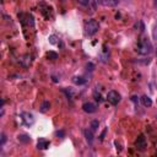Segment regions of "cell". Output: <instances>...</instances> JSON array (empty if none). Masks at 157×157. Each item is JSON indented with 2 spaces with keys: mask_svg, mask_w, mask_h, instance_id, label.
I'll use <instances>...</instances> for the list:
<instances>
[{
  "mask_svg": "<svg viewBox=\"0 0 157 157\" xmlns=\"http://www.w3.org/2000/svg\"><path fill=\"white\" fill-rule=\"evenodd\" d=\"M138 49H139V53H140V54H143V55H147V54L152 53L153 47H152L151 41L148 39V38H143V39L140 41V43H139Z\"/></svg>",
  "mask_w": 157,
  "mask_h": 157,
  "instance_id": "obj_1",
  "label": "cell"
},
{
  "mask_svg": "<svg viewBox=\"0 0 157 157\" xmlns=\"http://www.w3.org/2000/svg\"><path fill=\"white\" fill-rule=\"evenodd\" d=\"M98 28H100V25H98V22H97L96 20H90V21L86 22V26H85L86 34L93 36L97 31H98Z\"/></svg>",
  "mask_w": 157,
  "mask_h": 157,
  "instance_id": "obj_2",
  "label": "cell"
},
{
  "mask_svg": "<svg viewBox=\"0 0 157 157\" xmlns=\"http://www.w3.org/2000/svg\"><path fill=\"white\" fill-rule=\"evenodd\" d=\"M120 95H119L117 91H109L107 93V100L110 104H113V106H117V104L120 102Z\"/></svg>",
  "mask_w": 157,
  "mask_h": 157,
  "instance_id": "obj_3",
  "label": "cell"
},
{
  "mask_svg": "<svg viewBox=\"0 0 157 157\" xmlns=\"http://www.w3.org/2000/svg\"><path fill=\"white\" fill-rule=\"evenodd\" d=\"M135 146H136L138 150H140V151H144L145 148L147 147V141H146V139H145V136L143 135V134L138 136V139L135 141Z\"/></svg>",
  "mask_w": 157,
  "mask_h": 157,
  "instance_id": "obj_4",
  "label": "cell"
},
{
  "mask_svg": "<svg viewBox=\"0 0 157 157\" xmlns=\"http://www.w3.org/2000/svg\"><path fill=\"white\" fill-rule=\"evenodd\" d=\"M21 118H22V122H24V124L26 126H31L34 123L33 115L31 113H27V112H25V113H21Z\"/></svg>",
  "mask_w": 157,
  "mask_h": 157,
  "instance_id": "obj_5",
  "label": "cell"
},
{
  "mask_svg": "<svg viewBox=\"0 0 157 157\" xmlns=\"http://www.w3.org/2000/svg\"><path fill=\"white\" fill-rule=\"evenodd\" d=\"M82 109H84V112H86V113L91 114V113H95V112L97 110V106L91 102H86L82 104Z\"/></svg>",
  "mask_w": 157,
  "mask_h": 157,
  "instance_id": "obj_6",
  "label": "cell"
},
{
  "mask_svg": "<svg viewBox=\"0 0 157 157\" xmlns=\"http://www.w3.org/2000/svg\"><path fill=\"white\" fill-rule=\"evenodd\" d=\"M100 4L106 7H114L119 4V0H100Z\"/></svg>",
  "mask_w": 157,
  "mask_h": 157,
  "instance_id": "obj_7",
  "label": "cell"
},
{
  "mask_svg": "<svg viewBox=\"0 0 157 157\" xmlns=\"http://www.w3.org/2000/svg\"><path fill=\"white\" fill-rule=\"evenodd\" d=\"M84 134H85V138H86V141L90 144V145H92L93 144V130L92 129H86L85 131H84Z\"/></svg>",
  "mask_w": 157,
  "mask_h": 157,
  "instance_id": "obj_8",
  "label": "cell"
},
{
  "mask_svg": "<svg viewBox=\"0 0 157 157\" xmlns=\"http://www.w3.org/2000/svg\"><path fill=\"white\" fill-rule=\"evenodd\" d=\"M50 145V143L48 140L46 139H39L38 143H37V148H39V150H46V148H48Z\"/></svg>",
  "mask_w": 157,
  "mask_h": 157,
  "instance_id": "obj_9",
  "label": "cell"
},
{
  "mask_svg": "<svg viewBox=\"0 0 157 157\" xmlns=\"http://www.w3.org/2000/svg\"><path fill=\"white\" fill-rule=\"evenodd\" d=\"M101 60L103 63H107L109 60V50H107V47L106 46L103 47V50H102V53H101Z\"/></svg>",
  "mask_w": 157,
  "mask_h": 157,
  "instance_id": "obj_10",
  "label": "cell"
},
{
  "mask_svg": "<svg viewBox=\"0 0 157 157\" xmlns=\"http://www.w3.org/2000/svg\"><path fill=\"white\" fill-rule=\"evenodd\" d=\"M72 82L77 86H81V85H85L86 84V79L84 76H74L72 77Z\"/></svg>",
  "mask_w": 157,
  "mask_h": 157,
  "instance_id": "obj_11",
  "label": "cell"
},
{
  "mask_svg": "<svg viewBox=\"0 0 157 157\" xmlns=\"http://www.w3.org/2000/svg\"><path fill=\"white\" fill-rule=\"evenodd\" d=\"M141 102H143V104L145 107H151L152 106V100L148 96H146V95L141 97Z\"/></svg>",
  "mask_w": 157,
  "mask_h": 157,
  "instance_id": "obj_12",
  "label": "cell"
},
{
  "mask_svg": "<svg viewBox=\"0 0 157 157\" xmlns=\"http://www.w3.org/2000/svg\"><path fill=\"white\" fill-rule=\"evenodd\" d=\"M17 139H19L20 143H24V144H27V143L31 141V138H29L28 135H25V134H21V135H19Z\"/></svg>",
  "mask_w": 157,
  "mask_h": 157,
  "instance_id": "obj_13",
  "label": "cell"
},
{
  "mask_svg": "<svg viewBox=\"0 0 157 157\" xmlns=\"http://www.w3.org/2000/svg\"><path fill=\"white\" fill-rule=\"evenodd\" d=\"M49 107H50L49 101H44L42 103V106H41V112H42V113H46V112L49 109Z\"/></svg>",
  "mask_w": 157,
  "mask_h": 157,
  "instance_id": "obj_14",
  "label": "cell"
},
{
  "mask_svg": "<svg viewBox=\"0 0 157 157\" xmlns=\"http://www.w3.org/2000/svg\"><path fill=\"white\" fill-rule=\"evenodd\" d=\"M47 57L49 59H52V60H55V59H58V54L55 53V52H48L47 53Z\"/></svg>",
  "mask_w": 157,
  "mask_h": 157,
  "instance_id": "obj_15",
  "label": "cell"
},
{
  "mask_svg": "<svg viewBox=\"0 0 157 157\" xmlns=\"http://www.w3.org/2000/svg\"><path fill=\"white\" fill-rule=\"evenodd\" d=\"M98 126H100L98 120H92V122H91V129H92L93 131H96L97 129H98Z\"/></svg>",
  "mask_w": 157,
  "mask_h": 157,
  "instance_id": "obj_16",
  "label": "cell"
},
{
  "mask_svg": "<svg viewBox=\"0 0 157 157\" xmlns=\"http://www.w3.org/2000/svg\"><path fill=\"white\" fill-rule=\"evenodd\" d=\"M55 39H57V36H54V34H52V36L49 37V42H50L52 44H55V43H57Z\"/></svg>",
  "mask_w": 157,
  "mask_h": 157,
  "instance_id": "obj_17",
  "label": "cell"
},
{
  "mask_svg": "<svg viewBox=\"0 0 157 157\" xmlns=\"http://www.w3.org/2000/svg\"><path fill=\"white\" fill-rule=\"evenodd\" d=\"M55 135H57L58 138H64V136H65V134H64L63 130H58V131L55 133Z\"/></svg>",
  "mask_w": 157,
  "mask_h": 157,
  "instance_id": "obj_18",
  "label": "cell"
},
{
  "mask_svg": "<svg viewBox=\"0 0 157 157\" xmlns=\"http://www.w3.org/2000/svg\"><path fill=\"white\" fill-rule=\"evenodd\" d=\"M77 1H79L81 5H85V6H86V5L90 4V1H91V0H77Z\"/></svg>",
  "mask_w": 157,
  "mask_h": 157,
  "instance_id": "obj_19",
  "label": "cell"
},
{
  "mask_svg": "<svg viewBox=\"0 0 157 157\" xmlns=\"http://www.w3.org/2000/svg\"><path fill=\"white\" fill-rule=\"evenodd\" d=\"M86 68H87V70H90V71H93V68H95V65H93L92 63H88V64L86 65Z\"/></svg>",
  "mask_w": 157,
  "mask_h": 157,
  "instance_id": "obj_20",
  "label": "cell"
},
{
  "mask_svg": "<svg viewBox=\"0 0 157 157\" xmlns=\"http://www.w3.org/2000/svg\"><path fill=\"white\" fill-rule=\"evenodd\" d=\"M152 36H153V38L157 41V25L153 27V32H152Z\"/></svg>",
  "mask_w": 157,
  "mask_h": 157,
  "instance_id": "obj_21",
  "label": "cell"
},
{
  "mask_svg": "<svg viewBox=\"0 0 157 157\" xmlns=\"http://www.w3.org/2000/svg\"><path fill=\"white\" fill-rule=\"evenodd\" d=\"M5 141H6V136H5V134L3 133V134H1V146L5 144Z\"/></svg>",
  "mask_w": 157,
  "mask_h": 157,
  "instance_id": "obj_22",
  "label": "cell"
},
{
  "mask_svg": "<svg viewBox=\"0 0 157 157\" xmlns=\"http://www.w3.org/2000/svg\"><path fill=\"white\" fill-rule=\"evenodd\" d=\"M131 101H133L134 103H138V102H139V100H138L136 96H133V97H131Z\"/></svg>",
  "mask_w": 157,
  "mask_h": 157,
  "instance_id": "obj_23",
  "label": "cell"
},
{
  "mask_svg": "<svg viewBox=\"0 0 157 157\" xmlns=\"http://www.w3.org/2000/svg\"><path fill=\"white\" fill-rule=\"evenodd\" d=\"M106 133H107V129H106V130H104V131H103V133L101 134V136H100V140H103V139H104V135H106Z\"/></svg>",
  "mask_w": 157,
  "mask_h": 157,
  "instance_id": "obj_24",
  "label": "cell"
},
{
  "mask_svg": "<svg viewBox=\"0 0 157 157\" xmlns=\"http://www.w3.org/2000/svg\"><path fill=\"white\" fill-rule=\"evenodd\" d=\"M153 6L157 7V0H153Z\"/></svg>",
  "mask_w": 157,
  "mask_h": 157,
  "instance_id": "obj_25",
  "label": "cell"
}]
</instances>
